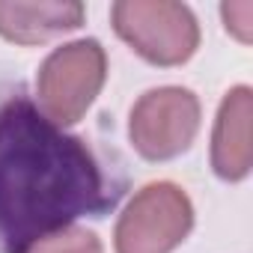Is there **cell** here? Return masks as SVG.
Wrapping results in <instances>:
<instances>
[{"mask_svg": "<svg viewBox=\"0 0 253 253\" xmlns=\"http://www.w3.org/2000/svg\"><path fill=\"white\" fill-rule=\"evenodd\" d=\"M119 191L81 137L66 134L30 98L0 107V247L30 253L42 238L101 217Z\"/></svg>", "mask_w": 253, "mask_h": 253, "instance_id": "6da1fadb", "label": "cell"}, {"mask_svg": "<svg viewBox=\"0 0 253 253\" xmlns=\"http://www.w3.org/2000/svg\"><path fill=\"white\" fill-rule=\"evenodd\" d=\"M110 21L116 36L152 66H182L200 45L194 12L173 0H119Z\"/></svg>", "mask_w": 253, "mask_h": 253, "instance_id": "7a4b0ae2", "label": "cell"}, {"mask_svg": "<svg viewBox=\"0 0 253 253\" xmlns=\"http://www.w3.org/2000/svg\"><path fill=\"white\" fill-rule=\"evenodd\" d=\"M107 78V57L95 39H81L57 48L39 69L36 92L39 110L60 128L75 125L95 95L101 92Z\"/></svg>", "mask_w": 253, "mask_h": 253, "instance_id": "3957f363", "label": "cell"}, {"mask_svg": "<svg viewBox=\"0 0 253 253\" xmlns=\"http://www.w3.org/2000/svg\"><path fill=\"white\" fill-rule=\"evenodd\" d=\"M194 226V206L173 182H152L140 188L113 229L116 253H170Z\"/></svg>", "mask_w": 253, "mask_h": 253, "instance_id": "277c9868", "label": "cell"}, {"mask_svg": "<svg viewBox=\"0 0 253 253\" xmlns=\"http://www.w3.org/2000/svg\"><path fill=\"white\" fill-rule=\"evenodd\" d=\"M200 131V101L185 86H158L131 107L128 137L146 161H170L191 149Z\"/></svg>", "mask_w": 253, "mask_h": 253, "instance_id": "5b68a950", "label": "cell"}, {"mask_svg": "<svg viewBox=\"0 0 253 253\" xmlns=\"http://www.w3.org/2000/svg\"><path fill=\"white\" fill-rule=\"evenodd\" d=\"M250 119H253L250 86L229 89L220 101L214 134H211V167L223 182H241L250 173V164H253Z\"/></svg>", "mask_w": 253, "mask_h": 253, "instance_id": "8992f818", "label": "cell"}, {"mask_svg": "<svg viewBox=\"0 0 253 253\" xmlns=\"http://www.w3.org/2000/svg\"><path fill=\"white\" fill-rule=\"evenodd\" d=\"M81 3H6L0 0V36L15 45H42L84 24Z\"/></svg>", "mask_w": 253, "mask_h": 253, "instance_id": "52a82bcc", "label": "cell"}, {"mask_svg": "<svg viewBox=\"0 0 253 253\" xmlns=\"http://www.w3.org/2000/svg\"><path fill=\"white\" fill-rule=\"evenodd\" d=\"M30 253H101V241L84 226H69L33 244Z\"/></svg>", "mask_w": 253, "mask_h": 253, "instance_id": "ba28073f", "label": "cell"}, {"mask_svg": "<svg viewBox=\"0 0 253 253\" xmlns=\"http://www.w3.org/2000/svg\"><path fill=\"white\" fill-rule=\"evenodd\" d=\"M220 15L226 21V30L241 45H247L250 42V33H253V3H250V0H241V3H223L220 6Z\"/></svg>", "mask_w": 253, "mask_h": 253, "instance_id": "9c48e42d", "label": "cell"}]
</instances>
